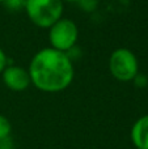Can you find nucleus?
<instances>
[{
	"instance_id": "f03ea898",
	"label": "nucleus",
	"mask_w": 148,
	"mask_h": 149,
	"mask_svg": "<svg viewBox=\"0 0 148 149\" xmlns=\"http://www.w3.org/2000/svg\"><path fill=\"white\" fill-rule=\"evenodd\" d=\"M63 7L62 0H26L24 9L36 26L49 29L62 18Z\"/></svg>"
},
{
	"instance_id": "0eeeda50",
	"label": "nucleus",
	"mask_w": 148,
	"mask_h": 149,
	"mask_svg": "<svg viewBox=\"0 0 148 149\" xmlns=\"http://www.w3.org/2000/svg\"><path fill=\"white\" fill-rule=\"evenodd\" d=\"M12 131V124L8 120L7 116L0 114V140H5L9 137Z\"/></svg>"
},
{
	"instance_id": "1a4fd4ad",
	"label": "nucleus",
	"mask_w": 148,
	"mask_h": 149,
	"mask_svg": "<svg viewBox=\"0 0 148 149\" xmlns=\"http://www.w3.org/2000/svg\"><path fill=\"white\" fill-rule=\"evenodd\" d=\"M8 65V58H7V55H5V52H4V50L0 47V73L4 71V68Z\"/></svg>"
},
{
	"instance_id": "f257e3e1",
	"label": "nucleus",
	"mask_w": 148,
	"mask_h": 149,
	"mask_svg": "<svg viewBox=\"0 0 148 149\" xmlns=\"http://www.w3.org/2000/svg\"><path fill=\"white\" fill-rule=\"evenodd\" d=\"M31 84L46 93H58L67 89L73 80L72 60L67 52L45 47L34 54L29 64Z\"/></svg>"
},
{
	"instance_id": "39448f33",
	"label": "nucleus",
	"mask_w": 148,
	"mask_h": 149,
	"mask_svg": "<svg viewBox=\"0 0 148 149\" xmlns=\"http://www.w3.org/2000/svg\"><path fill=\"white\" fill-rule=\"evenodd\" d=\"M3 82L9 90L22 92L31 85L29 71L18 65H7L1 72Z\"/></svg>"
},
{
	"instance_id": "9d476101",
	"label": "nucleus",
	"mask_w": 148,
	"mask_h": 149,
	"mask_svg": "<svg viewBox=\"0 0 148 149\" xmlns=\"http://www.w3.org/2000/svg\"><path fill=\"white\" fill-rule=\"evenodd\" d=\"M62 1H63V3H64V1H71V3H73V1H81V0H62Z\"/></svg>"
},
{
	"instance_id": "9b49d317",
	"label": "nucleus",
	"mask_w": 148,
	"mask_h": 149,
	"mask_svg": "<svg viewBox=\"0 0 148 149\" xmlns=\"http://www.w3.org/2000/svg\"><path fill=\"white\" fill-rule=\"evenodd\" d=\"M5 1V0H0V3H4Z\"/></svg>"
},
{
	"instance_id": "20e7f679",
	"label": "nucleus",
	"mask_w": 148,
	"mask_h": 149,
	"mask_svg": "<svg viewBox=\"0 0 148 149\" xmlns=\"http://www.w3.org/2000/svg\"><path fill=\"white\" fill-rule=\"evenodd\" d=\"M79 38L77 25L70 18H59L49 28L50 47L67 52L76 45Z\"/></svg>"
},
{
	"instance_id": "7ed1b4c3",
	"label": "nucleus",
	"mask_w": 148,
	"mask_h": 149,
	"mask_svg": "<svg viewBox=\"0 0 148 149\" xmlns=\"http://www.w3.org/2000/svg\"><path fill=\"white\" fill-rule=\"evenodd\" d=\"M110 73L118 81L127 82L136 79L139 71L138 58L131 50L119 47L114 50L109 58Z\"/></svg>"
},
{
	"instance_id": "6e6552de",
	"label": "nucleus",
	"mask_w": 148,
	"mask_h": 149,
	"mask_svg": "<svg viewBox=\"0 0 148 149\" xmlns=\"http://www.w3.org/2000/svg\"><path fill=\"white\" fill-rule=\"evenodd\" d=\"M25 3H26V0H5L4 4L10 10H18L20 8L25 7Z\"/></svg>"
},
{
	"instance_id": "f8f14e48",
	"label": "nucleus",
	"mask_w": 148,
	"mask_h": 149,
	"mask_svg": "<svg viewBox=\"0 0 148 149\" xmlns=\"http://www.w3.org/2000/svg\"><path fill=\"white\" fill-rule=\"evenodd\" d=\"M135 149H139V148H135Z\"/></svg>"
},
{
	"instance_id": "423d86ee",
	"label": "nucleus",
	"mask_w": 148,
	"mask_h": 149,
	"mask_svg": "<svg viewBox=\"0 0 148 149\" xmlns=\"http://www.w3.org/2000/svg\"><path fill=\"white\" fill-rule=\"evenodd\" d=\"M130 136L135 148L148 149V114L136 119L131 127Z\"/></svg>"
}]
</instances>
